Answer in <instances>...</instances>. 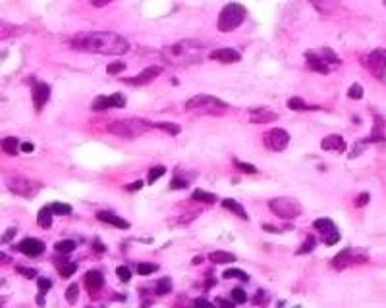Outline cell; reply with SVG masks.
<instances>
[{
	"mask_svg": "<svg viewBox=\"0 0 386 308\" xmlns=\"http://www.w3.org/2000/svg\"><path fill=\"white\" fill-rule=\"evenodd\" d=\"M228 104L222 102L220 98L212 95H197L191 96L185 102V110L187 112H195V114H205V115H222L226 112Z\"/></svg>",
	"mask_w": 386,
	"mask_h": 308,
	"instance_id": "cell-3",
	"label": "cell"
},
{
	"mask_svg": "<svg viewBox=\"0 0 386 308\" xmlns=\"http://www.w3.org/2000/svg\"><path fill=\"white\" fill-rule=\"evenodd\" d=\"M249 118L251 124H270L278 120V114L265 106H257V108H249Z\"/></svg>",
	"mask_w": 386,
	"mask_h": 308,
	"instance_id": "cell-14",
	"label": "cell"
},
{
	"mask_svg": "<svg viewBox=\"0 0 386 308\" xmlns=\"http://www.w3.org/2000/svg\"><path fill=\"white\" fill-rule=\"evenodd\" d=\"M209 58L214 62H220V64H236L241 60V54L234 48H216L209 54Z\"/></svg>",
	"mask_w": 386,
	"mask_h": 308,
	"instance_id": "cell-12",
	"label": "cell"
},
{
	"mask_svg": "<svg viewBox=\"0 0 386 308\" xmlns=\"http://www.w3.org/2000/svg\"><path fill=\"white\" fill-rule=\"evenodd\" d=\"M2 148H4V152L10 154V156H18V150L21 148V144H19V141L16 137H4Z\"/></svg>",
	"mask_w": 386,
	"mask_h": 308,
	"instance_id": "cell-26",
	"label": "cell"
},
{
	"mask_svg": "<svg viewBox=\"0 0 386 308\" xmlns=\"http://www.w3.org/2000/svg\"><path fill=\"white\" fill-rule=\"evenodd\" d=\"M305 60H307L309 69L318 71V73H330V69H332V67L325 62V58L320 56L318 50H307V52H305Z\"/></svg>",
	"mask_w": 386,
	"mask_h": 308,
	"instance_id": "cell-13",
	"label": "cell"
},
{
	"mask_svg": "<svg viewBox=\"0 0 386 308\" xmlns=\"http://www.w3.org/2000/svg\"><path fill=\"white\" fill-rule=\"evenodd\" d=\"M288 108L294 112H301V110H318V106H309L305 104V100H301L299 96H292L288 100Z\"/></svg>",
	"mask_w": 386,
	"mask_h": 308,
	"instance_id": "cell-28",
	"label": "cell"
},
{
	"mask_svg": "<svg viewBox=\"0 0 386 308\" xmlns=\"http://www.w3.org/2000/svg\"><path fill=\"white\" fill-rule=\"evenodd\" d=\"M222 206H224L226 210H230V212H234V214H238L241 220H245V221L249 220V216H247L245 208H243V206H241L238 201H234V199H224V201H222Z\"/></svg>",
	"mask_w": 386,
	"mask_h": 308,
	"instance_id": "cell-22",
	"label": "cell"
},
{
	"mask_svg": "<svg viewBox=\"0 0 386 308\" xmlns=\"http://www.w3.org/2000/svg\"><path fill=\"white\" fill-rule=\"evenodd\" d=\"M52 216H54V210H52V206L48 204V206H43L37 214V223L41 227H45L48 229L50 225H52Z\"/></svg>",
	"mask_w": 386,
	"mask_h": 308,
	"instance_id": "cell-21",
	"label": "cell"
},
{
	"mask_svg": "<svg viewBox=\"0 0 386 308\" xmlns=\"http://www.w3.org/2000/svg\"><path fill=\"white\" fill-rule=\"evenodd\" d=\"M353 262H359V258H356V252L351 249H344L342 252H338L336 256L332 258V266L336 270H344L347 268L349 264H353Z\"/></svg>",
	"mask_w": 386,
	"mask_h": 308,
	"instance_id": "cell-20",
	"label": "cell"
},
{
	"mask_svg": "<svg viewBox=\"0 0 386 308\" xmlns=\"http://www.w3.org/2000/svg\"><path fill=\"white\" fill-rule=\"evenodd\" d=\"M191 201L205 202V204H214L218 199H216V195H212V192H207V191H203V189H195V191L191 192Z\"/></svg>",
	"mask_w": 386,
	"mask_h": 308,
	"instance_id": "cell-27",
	"label": "cell"
},
{
	"mask_svg": "<svg viewBox=\"0 0 386 308\" xmlns=\"http://www.w3.org/2000/svg\"><path fill=\"white\" fill-rule=\"evenodd\" d=\"M50 206H52V210H54L56 216H68V214H72V206H70V204H64V202H52Z\"/></svg>",
	"mask_w": 386,
	"mask_h": 308,
	"instance_id": "cell-36",
	"label": "cell"
},
{
	"mask_svg": "<svg viewBox=\"0 0 386 308\" xmlns=\"http://www.w3.org/2000/svg\"><path fill=\"white\" fill-rule=\"evenodd\" d=\"M77 297H79V287H77L76 283H72V285L66 289V300L70 304H76Z\"/></svg>",
	"mask_w": 386,
	"mask_h": 308,
	"instance_id": "cell-38",
	"label": "cell"
},
{
	"mask_svg": "<svg viewBox=\"0 0 386 308\" xmlns=\"http://www.w3.org/2000/svg\"><path fill=\"white\" fill-rule=\"evenodd\" d=\"M16 272H18V274H21V276H25V278H29V279L37 278V272H35V270H31V268H23V266H18V268H16Z\"/></svg>",
	"mask_w": 386,
	"mask_h": 308,
	"instance_id": "cell-47",
	"label": "cell"
},
{
	"mask_svg": "<svg viewBox=\"0 0 386 308\" xmlns=\"http://www.w3.org/2000/svg\"><path fill=\"white\" fill-rule=\"evenodd\" d=\"M164 173H166V168H164V166H154V168H151V170H149V177H147V183H149V185H153V183L156 181L158 177H163Z\"/></svg>",
	"mask_w": 386,
	"mask_h": 308,
	"instance_id": "cell-34",
	"label": "cell"
},
{
	"mask_svg": "<svg viewBox=\"0 0 386 308\" xmlns=\"http://www.w3.org/2000/svg\"><path fill=\"white\" fill-rule=\"evenodd\" d=\"M232 298L236 300V304H243L247 300V295H245V291L241 287H234L232 289Z\"/></svg>",
	"mask_w": 386,
	"mask_h": 308,
	"instance_id": "cell-40",
	"label": "cell"
},
{
	"mask_svg": "<svg viewBox=\"0 0 386 308\" xmlns=\"http://www.w3.org/2000/svg\"><path fill=\"white\" fill-rule=\"evenodd\" d=\"M52 287V281L48 278H39V295H37V304H45V293Z\"/></svg>",
	"mask_w": 386,
	"mask_h": 308,
	"instance_id": "cell-30",
	"label": "cell"
},
{
	"mask_svg": "<svg viewBox=\"0 0 386 308\" xmlns=\"http://www.w3.org/2000/svg\"><path fill=\"white\" fill-rule=\"evenodd\" d=\"M315 247H317V239H315L313 235H309L307 239H305V243H303V245H301V247L298 249V252H296V254H307V252H311V250L315 249Z\"/></svg>",
	"mask_w": 386,
	"mask_h": 308,
	"instance_id": "cell-35",
	"label": "cell"
},
{
	"mask_svg": "<svg viewBox=\"0 0 386 308\" xmlns=\"http://www.w3.org/2000/svg\"><path fill=\"white\" fill-rule=\"evenodd\" d=\"M187 185H189V183L185 181V179H182V177L176 175L172 181H170V189H172V191H176V189H185Z\"/></svg>",
	"mask_w": 386,
	"mask_h": 308,
	"instance_id": "cell-46",
	"label": "cell"
},
{
	"mask_svg": "<svg viewBox=\"0 0 386 308\" xmlns=\"http://www.w3.org/2000/svg\"><path fill=\"white\" fill-rule=\"evenodd\" d=\"M16 249H18L21 254L35 258V256H41V254L45 252V243L41 239H35V237H27V239L19 241Z\"/></svg>",
	"mask_w": 386,
	"mask_h": 308,
	"instance_id": "cell-11",
	"label": "cell"
},
{
	"mask_svg": "<svg viewBox=\"0 0 386 308\" xmlns=\"http://www.w3.org/2000/svg\"><path fill=\"white\" fill-rule=\"evenodd\" d=\"M245 16H247V10L245 6H241L238 2H230L226 4L224 8L220 10V16H218V31L222 33H230L236 27H240L241 23L245 21Z\"/></svg>",
	"mask_w": 386,
	"mask_h": 308,
	"instance_id": "cell-4",
	"label": "cell"
},
{
	"mask_svg": "<svg viewBox=\"0 0 386 308\" xmlns=\"http://www.w3.org/2000/svg\"><path fill=\"white\" fill-rule=\"evenodd\" d=\"M85 287L89 293H96V291H101V289L105 287V276H103V272H99V270H89L85 274Z\"/></svg>",
	"mask_w": 386,
	"mask_h": 308,
	"instance_id": "cell-16",
	"label": "cell"
},
{
	"mask_svg": "<svg viewBox=\"0 0 386 308\" xmlns=\"http://www.w3.org/2000/svg\"><path fill=\"white\" fill-rule=\"evenodd\" d=\"M8 189L14 195L18 197H23V199H35L41 191V185L29 177H23V175H16V177H10L8 179Z\"/></svg>",
	"mask_w": 386,
	"mask_h": 308,
	"instance_id": "cell-6",
	"label": "cell"
},
{
	"mask_svg": "<svg viewBox=\"0 0 386 308\" xmlns=\"http://www.w3.org/2000/svg\"><path fill=\"white\" fill-rule=\"evenodd\" d=\"M185 45H187V41H183L180 45H174L172 52L176 56L187 58V60H199V56H197L195 52H199L201 47H197V43H191V41H189V47H185Z\"/></svg>",
	"mask_w": 386,
	"mask_h": 308,
	"instance_id": "cell-18",
	"label": "cell"
},
{
	"mask_svg": "<svg viewBox=\"0 0 386 308\" xmlns=\"http://www.w3.org/2000/svg\"><path fill=\"white\" fill-rule=\"evenodd\" d=\"M209 262H212V264H232V262H236V256L232 252H226V250H216V252L209 254Z\"/></svg>",
	"mask_w": 386,
	"mask_h": 308,
	"instance_id": "cell-23",
	"label": "cell"
},
{
	"mask_svg": "<svg viewBox=\"0 0 386 308\" xmlns=\"http://www.w3.org/2000/svg\"><path fill=\"white\" fill-rule=\"evenodd\" d=\"M33 148H35V146L31 143H21V150H23V152H33Z\"/></svg>",
	"mask_w": 386,
	"mask_h": 308,
	"instance_id": "cell-56",
	"label": "cell"
},
{
	"mask_svg": "<svg viewBox=\"0 0 386 308\" xmlns=\"http://www.w3.org/2000/svg\"><path fill=\"white\" fill-rule=\"evenodd\" d=\"M153 127L151 122H145L139 118H124V120H114L108 124V131L116 137H122V139H135V137H141L149 129Z\"/></svg>",
	"mask_w": 386,
	"mask_h": 308,
	"instance_id": "cell-2",
	"label": "cell"
},
{
	"mask_svg": "<svg viewBox=\"0 0 386 308\" xmlns=\"http://www.w3.org/2000/svg\"><path fill=\"white\" fill-rule=\"evenodd\" d=\"M367 202H369V192H361V195L357 197L356 206H365Z\"/></svg>",
	"mask_w": 386,
	"mask_h": 308,
	"instance_id": "cell-50",
	"label": "cell"
},
{
	"mask_svg": "<svg viewBox=\"0 0 386 308\" xmlns=\"http://www.w3.org/2000/svg\"><path fill=\"white\" fill-rule=\"evenodd\" d=\"M70 47L89 54L122 56L130 50V43L122 35L112 31H89V33H77L76 37L70 38Z\"/></svg>",
	"mask_w": 386,
	"mask_h": 308,
	"instance_id": "cell-1",
	"label": "cell"
},
{
	"mask_svg": "<svg viewBox=\"0 0 386 308\" xmlns=\"http://www.w3.org/2000/svg\"><path fill=\"white\" fill-rule=\"evenodd\" d=\"M267 300H269V293L261 289L259 293L253 297V304H259V306H263V304H267Z\"/></svg>",
	"mask_w": 386,
	"mask_h": 308,
	"instance_id": "cell-45",
	"label": "cell"
},
{
	"mask_svg": "<svg viewBox=\"0 0 386 308\" xmlns=\"http://www.w3.org/2000/svg\"><path fill=\"white\" fill-rule=\"evenodd\" d=\"M124 69H125L124 62H112V64H108V66H106V73L114 75V73H120V71H124Z\"/></svg>",
	"mask_w": 386,
	"mask_h": 308,
	"instance_id": "cell-43",
	"label": "cell"
},
{
	"mask_svg": "<svg viewBox=\"0 0 386 308\" xmlns=\"http://www.w3.org/2000/svg\"><path fill=\"white\" fill-rule=\"evenodd\" d=\"M163 73V67H158V66H151V67H147V69H143L141 73H137L135 77H125V79H122L125 85H134V87H139V85H145V83H151L153 79H156V77Z\"/></svg>",
	"mask_w": 386,
	"mask_h": 308,
	"instance_id": "cell-10",
	"label": "cell"
},
{
	"mask_svg": "<svg viewBox=\"0 0 386 308\" xmlns=\"http://www.w3.org/2000/svg\"><path fill=\"white\" fill-rule=\"evenodd\" d=\"M234 166L243 173H257V168L253 166V164H247V162H241V160H234Z\"/></svg>",
	"mask_w": 386,
	"mask_h": 308,
	"instance_id": "cell-41",
	"label": "cell"
},
{
	"mask_svg": "<svg viewBox=\"0 0 386 308\" xmlns=\"http://www.w3.org/2000/svg\"><path fill=\"white\" fill-rule=\"evenodd\" d=\"M125 106V96L120 95V93H114V95H101L96 96L91 104V110L95 112H101V110H110V108H124Z\"/></svg>",
	"mask_w": 386,
	"mask_h": 308,
	"instance_id": "cell-9",
	"label": "cell"
},
{
	"mask_svg": "<svg viewBox=\"0 0 386 308\" xmlns=\"http://www.w3.org/2000/svg\"><path fill=\"white\" fill-rule=\"evenodd\" d=\"M191 262H193V264H201V256H195Z\"/></svg>",
	"mask_w": 386,
	"mask_h": 308,
	"instance_id": "cell-57",
	"label": "cell"
},
{
	"mask_svg": "<svg viewBox=\"0 0 386 308\" xmlns=\"http://www.w3.org/2000/svg\"><path fill=\"white\" fill-rule=\"evenodd\" d=\"M214 304H218V306H224V308H234L236 306V300H226V298H214Z\"/></svg>",
	"mask_w": 386,
	"mask_h": 308,
	"instance_id": "cell-48",
	"label": "cell"
},
{
	"mask_svg": "<svg viewBox=\"0 0 386 308\" xmlns=\"http://www.w3.org/2000/svg\"><path fill=\"white\" fill-rule=\"evenodd\" d=\"M323 150H334V152H346V141L342 139V135H328L320 143Z\"/></svg>",
	"mask_w": 386,
	"mask_h": 308,
	"instance_id": "cell-19",
	"label": "cell"
},
{
	"mask_svg": "<svg viewBox=\"0 0 386 308\" xmlns=\"http://www.w3.org/2000/svg\"><path fill=\"white\" fill-rule=\"evenodd\" d=\"M313 227L325 237L328 233H332V231H336V225H334V221L328 220V218H318V220L313 221Z\"/></svg>",
	"mask_w": 386,
	"mask_h": 308,
	"instance_id": "cell-24",
	"label": "cell"
},
{
	"mask_svg": "<svg viewBox=\"0 0 386 308\" xmlns=\"http://www.w3.org/2000/svg\"><path fill=\"white\" fill-rule=\"evenodd\" d=\"M93 245H95V252H105V250H106V247L99 239H95V243H93Z\"/></svg>",
	"mask_w": 386,
	"mask_h": 308,
	"instance_id": "cell-55",
	"label": "cell"
},
{
	"mask_svg": "<svg viewBox=\"0 0 386 308\" xmlns=\"http://www.w3.org/2000/svg\"><path fill=\"white\" fill-rule=\"evenodd\" d=\"M156 270H158V266H154V264H145V262L137 264V274L139 276H151Z\"/></svg>",
	"mask_w": 386,
	"mask_h": 308,
	"instance_id": "cell-39",
	"label": "cell"
},
{
	"mask_svg": "<svg viewBox=\"0 0 386 308\" xmlns=\"http://www.w3.org/2000/svg\"><path fill=\"white\" fill-rule=\"evenodd\" d=\"M112 0H91V4L95 6V8H103V6H106V4H110Z\"/></svg>",
	"mask_w": 386,
	"mask_h": 308,
	"instance_id": "cell-52",
	"label": "cell"
},
{
	"mask_svg": "<svg viewBox=\"0 0 386 308\" xmlns=\"http://www.w3.org/2000/svg\"><path fill=\"white\" fill-rule=\"evenodd\" d=\"M222 278L224 279H241V281H249V274H247V272H243V270H240V268H228V270H224Z\"/></svg>",
	"mask_w": 386,
	"mask_h": 308,
	"instance_id": "cell-29",
	"label": "cell"
},
{
	"mask_svg": "<svg viewBox=\"0 0 386 308\" xmlns=\"http://www.w3.org/2000/svg\"><path fill=\"white\" fill-rule=\"evenodd\" d=\"M269 208L274 216H278L282 220H294L301 216V204L296 199H290V197H278V199H272L269 202Z\"/></svg>",
	"mask_w": 386,
	"mask_h": 308,
	"instance_id": "cell-5",
	"label": "cell"
},
{
	"mask_svg": "<svg viewBox=\"0 0 386 308\" xmlns=\"http://www.w3.org/2000/svg\"><path fill=\"white\" fill-rule=\"evenodd\" d=\"M263 143L269 150H274V152H282L286 150L290 144V133L286 129H280V127H272L270 131L263 135Z\"/></svg>",
	"mask_w": 386,
	"mask_h": 308,
	"instance_id": "cell-8",
	"label": "cell"
},
{
	"mask_svg": "<svg viewBox=\"0 0 386 308\" xmlns=\"http://www.w3.org/2000/svg\"><path fill=\"white\" fill-rule=\"evenodd\" d=\"M116 276L120 278V281L127 283V281L132 279V270L127 268V266H118V268H116Z\"/></svg>",
	"mask_w": 386,
	"mask_h": 308,
	"instance_id": "cell-42",
	"label": "cell"
},
{
	"mask_svg": "<svg viewBox=\"0 0 386 308\" xmlns=\"http://www.w3.org/2000/svg\"><path fill=\"white\" fill-rule=\"evenodd\" d=\"M16 233H18V229H16V227H10V229H6V233L2 235V243H4V245H6V243H10V241L14 239V235H16Z\"/></svg>",
	"mask_w": 386,
	"mask_h": 308,
	"instance_id": "cell-49",
	"label": "cell"
},
{
	"mask_svg": "<svg viewBox=\"0 0 386 308\" xmlns=\"http://www.w3.org/2000/svg\"><path fill=\"white\" fill-rule=\"evenodd\" d=\"M31 91H33L31 95H33V104H35V110L41 112V110H43V106L47 104L48 98H50V87H48L47 83H41V81H39V83L33 85Z\"/></svg>",
	"mask_w": 386,
	"mask_h": 308,
	"instance_id": "cell-15",
	"label": "cell"
},
{
	"mask_svg": "<svg viewBox=\"0 0 386 308\" xmlns=\"http://www.w3.org/2000/svg\"><path fill=\"white\" fill-rule=\"evenodd\" d=\"M96 220L103 221V223H108V225H114V227H120V229H130V221H125L124 218L116 216L114 212L99 210L96 212Z\"/></svg>",
	"mask_w": 386,
	"mask_h": 308,
	"instance_id": "cell-17",
	"label": "cell"
},
{
	"mask_svg": "<svg viewBox=\"0 0 386 308\" xmlns=\"http://www.w3.org/2000/svg\"><path fill=\"white\" fill-rule=\"evenodd\" d=\"M154 293L156 295H168L172 293V279L170 278H163L156 281V287H154Z\"/></svg>",
	"mask_w": 386,
	"mask_h": 308,
	"instance_id": "cell-31",
	"label": "cell"
},
{
	"mask_svg": "<svg viewBox=\"0 0 386 308\" xmlns=\"http://www.w3.org/2000/svg\"><path fill=\"white\" fill-rule=\"evenodd\" d=\"M363 66L380 81L386 79V48H375L363 58Z\"/></svg>",
	"mask_w": 386,
	"mask_h": 308,
	"instance_id": "cell-7",
	"label": "cell"
},
{
	"mask_svg": "<svg viewBox=\"0 0 386 308\" xmlns=\"http://www.w3.org/2000/svg\"><path fill=\"white\" fill-rule=\"evenodd\" d=\"M56 268H58V274H60V278H70V276H74L77 270V264L76 262H66V260H58L56 262Z\"/></svg>",
	"mask_w": 386,
	"mask_h": 308,
	"instance_id": "cell-25",
	"label": "cell"
},
{
	"mask_svg": "<svg viewBox=\"0 0 386 308\" xmlns=\"http://www.w3.org/2000/svg\"><path fill=\"white\" fill-rule=\"evenodd\" d=\"M363 93H365V91H363V87L359 85V83H353V85L347 89V96L353 98V100H361V98H363Z\"/></svg>",
	"mask_w": 386,
	"mask_h": 308,
	"instance_id": "cell-37",
	"label": "cell"
},
{
	"mask_svg": "<svg viewBox=\"0 0 386 308\" xmlns=\"http://www.w3.org/2000/svg\"><path fill=\"white\" fill-rule=\"evenodd\" d=\"M143 185H145L143 181H134L132 185H127V191H139Z\"/></svg>",
	"mask_w": 386,
	"mask_h": 308,
	"instance_id": "cell-51",
	"label": "cell"
},
{
	"mask_svg": "<svg viewBox=\"0 0 386 308\" xmlns=\"http://www.w3.org/2000/svg\"><path fill=\"white\" fill-rule=\"evenodd\" d=\"M382 2H384V6H386V0H382Z\"/></svg>",
	"mask_w": 386,
	"mask_h": 308,
	"instance_id": "cell-58",
	"label": "cell"
},
{
	"mask_svg": "<svg viewBox=\"0 0 386 308\" xmlns=\"http://www.w3.org/2000/svg\"><path fill=\"white\" fill-rule=\"evenodd\" d=\"M153 127L156 129H164V131H168L170 135H178L182 131V127L178 124H172V122H158V124H153Z\"/></svg>",
	"mask_w": 386,
	"mask_h": 308,
	"instance_id": "cell-33",
	"label": "cell"
},
{
	"mask_svg": "<svg viewBox=\"0 0 386 308\" xmlns=\"http://www.w3.org/2000/svg\"><path fill=\"white\" fill-rule=\"evenodd\" d=\"M338 241H340V233L338 231H332V233H328L323 237V243L327 245V247H332V245H336Z\"/></svg>",
	"mask_w": 386,
	"mask_h": 308,
	"instance_id": "cell-44",
	"label": "cell"
},
{
	"mask_svg": "<svg viewBox=\"0 0 386 308\" xmlns=\"http://www.w3.org/2000/svg\"><path fill=\"white\" fill-rule=\"evenodd\" d=\"M54 250L60 252V254H70V252H74L76 250V243L70 239H64V241H58L56 245H54Z\"/></svg>",
	"mask_w": 386,
	"mask_h": 308,
	"instance_id": "cell-32",
	"label": "cell"
},
{
	"mask_svg": "<svg viewBox=\"0 0 386 308\" xmlns=\"http://www.w3.org/2000/svg\"><path fill=\"white\" fill-rule=\"evenodd\" d=\"M263 229L269 231V233H282V229H278V227H274V225H269V223H263Z\"/></svg>",
	"mask_w": 386,
	"mask_h": 308,
	"instance_id": "cell-54",
	"label": "cell"
},
{
	"mask_svg": "<svg viewBox=\"0 0 386 308\" xmlns=\"http://www.w3.org/2000/svg\"><path fill=\"white\" fill-rule=\"evenodd\" d=\"M193 304H195V306H211V302H209L207 298H195Z\"/></svg>",
	"mask_w": 386,
	"mask_h": 308,
	"instance_id": "cell-53",
	"label": "cell"
}]
</instances>
